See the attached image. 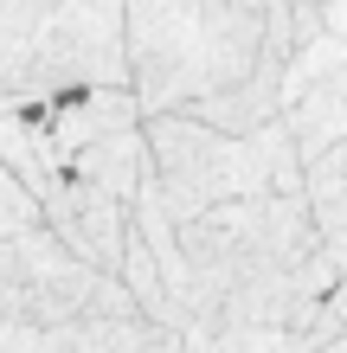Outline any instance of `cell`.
Wrapping results in <instances>:
<instances>
[{"label":"cell","instance_id":"obj_7","mask_svg":"<svg viewBox=\"0 0 347 353\" xmlns=\"http://www.w3.org/2000/svg\"><path fill=\"white\" fill-rule=\"evenodd\" d=\"M46 225L58 232L71 257H84L90 270H122V251H129V205L103 186L77 180V174H58V186L46 193Z\"/></svg>","mask_w":347,"mask_h":353},{"label":"cell","instance_id":"obj_12","mask_svg":"<svg viewBox=\"0 0 347 353\" xmlns=\"http://www.w3.org/2000/svg\"><path fill=\"white\" fill-rule=\"evenodd\" d=\"M39 219H46L39 193L7 168V161H0V232H19V225H39Z\"/></svg>","mask_w":347,"mask_h":353},{"label":"cell","instance_id":"obj_9","mask_svg":"<svg viewBox=\"0 0 347 353\" xmlns=\"http://www.w3.org/2000/svg\"><path fill=\"white\" fill-rule=\"evenodd\" d=\"M65 174L90 180V186H103V193H116L122 205H135V193H141V186H148V174H155L141 122H129V129H103V135H90L84 148H71V154H65Z\"/></svg>","mask_w":347,"mask_h":353},{"label":"cell","instance_id":"obj_6","mask_svg":"<svg viewBox=\"0 0 347 353\" xmlns=\"http://www.w3.org/2000/svg\"><path fill=\"white\" fill-rule=\"evenodd\" d=\"M277 116H283V129H290L302 161L347 141V39L341 32H315L309 46L290 52Z\"/></svg>","mask_w":347,"mask_h":353},{"label":"cell","instance_id":"obj_2","mask_svg":"<svg viewBox=\"0 0 347 353\" xmlns=\"http://www.w3.org/2000/svg\"><path fill=\"white\" fill-rule=\"evenodd\" d=\"M141 116L193 110L251 77L264 52H296L290 0H122Z\"/></svg>","mask_w":347,"mask_h":353},{"label":"cell","instance_id":"obj_4","mask_svg":"<svg viewBox=\"0 0 347 353\" xmlns=\"http://www.w3.org/2000/svg\"><path fill=\"white\" fill-rule=\"evenodd\" d=\"M141 135H148V161H155V193L174 219H199L244 193H302V154L283 116L251 135H232L187 110H161L141 116Z\"/></svg>","mask_w":347,"mask_h":353},{"label":"cell","instance_id":"obj_10","mask_svg":"<svg viewBox=\"0 0 347 353\" xmlns=\"http://www.w3.org/2000/svg\"><path fill=\"white\" fill-rule=\"evenodd\" d=\"M321 327H283V321H244V315H193L180 327V353H315Z\"/></svg>","mask_w":347,"mask_h":353},{"label":"cell","instance_id":"obj_13","mask_svg":"<svg viewBox=\"0 0 347 353\" xmlns=\"http://www.w3.org/2000/svg\"><path fill=\"white\" fill-rule=\"evenodd\" d=\"M328 321H335V327H347V270H341L335 289H328Z\"/></svg>","mask_w":347,"mask_h":353},{"label":"cell","instance_id":"obj_1","mask_svg":"<svg viewBox=\"0 0 347 353\" xmlns=\"http://www.w3.org/2000/svg\"><path fill=\"white\" fill-rule=\"evenodd\" d=\"M341 270L328 263L302 193H244L199 219H180V270L168 276V327H187L193 315H244V321H283V327H321L328 289Z\"/></svg>","mask_w":347,"mask_h":353},{"label":"cell","instance_id":"obj_3","mask_svg":"<svg viewBox=\"0 0 347 353\" xmlns=\"http://www.w3.org/2000/svg\"><path fill=\"white\" fill-rule=\"evenodd\" d=\"M129 84L122 0H0V110Z\"/></svg>","mask_w":347,"mask_h":353},{"label":"cell","instance_id":"obj_11","mask_svg":"<svg viewBox=\"0 0 347 353\" xmlns=\"http://www.w3.org/2000/svg\"><path fill=\"white\" fill-rule=\"evenodd\" d=\"M302 205L335 270H347V141L302 161Z\"/></svg>","mask_w":347,"mask_h":353},{"label":"cell","instance_id":"obj_5","mask_svg":"<svg viewBox=\"0 0 347 353\" xmlns=\"http://www.w3.org/2000/svg\"><path fill=\"white\" fill-rule=\"evenodd\" d=\"M122 276L71 257L46 219L0 232V353H39L46 327L110 302Z\"/></svg>","mask_w":347,"mask_h":353},{"label":"cell","instance_id":"obj_8","mask_svg":"<svg viewBox=\"0 0 347 353\" xmlns=\"http://www.w3.org/2000/svg\"><path fill=\"white\" fill-rule=\"evenodd\" d=\"M39 353H180V327L141 315L129 289H116L110 302L46 327V347Z\"/></svg>","mask_w":347,"mask_h":353}]
</instances>
